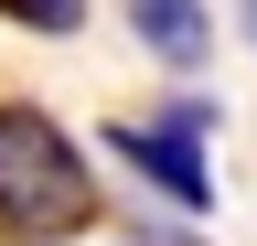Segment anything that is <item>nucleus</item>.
<instances>
[{
  "label": "nucleus",
  "instance_id": "nucleus-5",
  "mask_svg": "<svg viewBox=\"0 0 257 246\" xmlns=\"http://www.w3.org/2000/svg\"><path fill=\"white\" fill-rule=\"evenodd\" d=\"M118 246H204V235H182V225H128Z\"/></svg>",
  "mask_w": 257,
  "mask_h": 246
},
{
  "label": "nucleus",
  "instance_id": "nucleus-3",
  "mask_svg": "<svg viewBox=\"0 0 257 246\" xmlns=\"http://www.w3.org/2000/svg\"><path fill=\"white\" fill-rule=\"evenodd\" d=\"M128 33H140L161 65H204V54H214V22H204V0H128Z\"/></svg>",
  "mask_w": 257,
  "mask_h": 246
},
{
  "label": "nucleus",
  "instance_id": "nucleus-2",
  "mask_svg": "<svg viewBox=\"0 0 257 246\" xmlns=\"http://www.w3.org/2000/svg\"><path fill=\"white\" fill-rule=\"evenodd\" d=\"M204 129H214L204 107H172V118H150V129H107V150H118V161H140L172 203L214 214V161H204Z\"/></svg>",
  "mask_w": 257,
  "mask_h": 246
},
{
  "label": "nucleus",
  "instance_id": "nucleus-6",
  "mask_svg": "<svg viewBox=\"0 0 257 246\" xmlns=\"http://www.w3.org/2000/svg\"><path fill=\"white\" fill-rule=\"evenodd\" d=\"M246 33H257V0H246Z\"/></svg>",
  "mask_w": 257,
  "mask_h": 246
},
{
  "label": "nucleus",
  "instance_id": "nucleus-4",
  "mask_svg": "<svg viewBox=\"0 0 257 246\" xmlns=\"http://www.w3.org/2000/svg\"><path fill=\"white\" fill-rule=\"evenodd\" d=\"M0 22H22V33H86V0H0Z\"/></svg>",
  "mask_w": 257,
  "mask_h": 246
},
{
  "label": "nucleus",
  "instance_id": "nucleus-1",
  "mask_svg": "<svg viewBox=\"0 0 257 246\" xmlns=\"http://www.w3.org/2000/svg\"><path fill=\"white\" fill-rule=\"evenodd\" d=\"M0 225L43 235V246H64V235L96 225V182L75 161V139H64L43 107H22V97L0 107Z\"/></svg>",
  "mask_w": 257,
  "mask_h": 246
}]
</instances>
